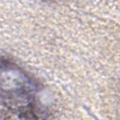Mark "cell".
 I'll return each instance as SVG.
<instances>
[{
    "label": "cell",
    "mask_w": 120,
    "mask_h": 120,
    "mask_svg": "<svg viewBox=\"0 0 120 120\" xmlns=\"http://www.w3.org/2000/svg\"><path fill=\"white\" fill-rule=\"evenodd\" d=\"M40 86L15 62L0 55V104L21 118L46 117L38 105Z\"/></svg>",
    "instance_id": "1"
}]
</instances>
